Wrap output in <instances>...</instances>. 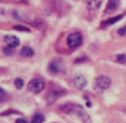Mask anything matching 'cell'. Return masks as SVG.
Instances as JSON below:
<instances>
[{
  "label": "cell",
  "mask_w": 126,
  "mask_h": 123,
  "mask_svg": "<svg viewBox=\"0 0 126 123\" xmlns=\"http://www.w3.org/2000/svg\"><path fill=\"white\" fill-rule=\"evenodd\" d=\"M115 60L118 63H122V64H126V54H118L115 57Z\"/></svg>",
  "instance_id": "11"
},
{
  "label": "cell",
  "mask_w": 126,
  "mask_h": 123,
  "mask_svg": "<svg viewBox=\"0 0 126 123\" xmlns=\"http://www.w3.org/2000/svg\"><path fill=\"white\" fill-rule=\"evenodd\" d=\"M119 7V0H108V6H106V13H110L112 10H116Z\"/></svg>",
  "instance_id": "5"
},
{
  "label": "cell",
  "mask_w": 126,
  "mask_h": 123,
  "mask_svg": "<svg viewBox=\"0 0 126 123\" xmlns=\"http://www.w3.org/2000/svg\"><path fill=\"white\" fill-rule=\"evenodd\" d=\"M20 54L22 56H29V57H32L33 54H34V52H33V49L29 46H24L23 49H22V52H20Z\"/></svg>",
  "instance_id": "9"
},
{
  "label": "cell",
  "mask_w": 126,
  "mask_h": 123,
  "mask_svg": "<svg viewBox=\"0 0 126 123\" xmlns=\"http://www.w3.org/2000/svg\"><path fill=\"white\" fill-rule=\"evenodd\" d=\"M4 39H6L7 45H9L10 47H12V49H13V47H17L19 45H20V40L16 37V36H6Z\"/></svg>",
  "instance_id": "4"
},
{
  "label": "cell",
  "mask_w": 126,
  "mask_h": 123,
  "mask_svg": "<svg viewBox=\"0 0 126 123\" xmlns=\"http://www.w3.org/2000/svg\"><path fill=\"white\" fill-rule=\"evenodd\" d=\"M96 85H97V87L99 89H102V90H105V89H108L110 86V79L108 76H99L97 79H96Z\"/></svg>",
  "instance_id": "3"
},
{
  "label": "cell",
  "mask_w": 126,
  "mask_h": 123,
  "mask_svg": "<svg viewBox=\"0 0 126 123\" xmlns=\"http://www.w3.org/2000/svg\"><path fill=\"white\" fill-rule=\"evenodd\" d=\"M43 120H45V116L37 113V115H34V117L32 119V123H43Z\"/></svg>",
  "instance_id": "10"
},
{
  "label": "cell",
  "mask_w": 126,
  "mask_h": 123,
  "mask_svg": "<svg viewBox=\"0 0 126 123\" xmlns=\"http://www.w3.org/2000/svg\"><path fill=\"white\" fill-rule=\"evenodd\" d=\"M23 79H16L15 80V86L16 87H17V89H22V87H23Z\"/></svg>",
  "instance_id": "12"
},
{
  "label": "cell",
  "mask_w": 126,
  "mask_h": 123,
  "mask_svg": "<svg viewBox=\"0 0 126 123\" xmlns=\"http://www.w3.org/2000/svg\"><path fill=\"white\" fill-rule=\"evenodd\" d=\"M120 19H123V15H119V16H115V17H112V19L103 20V22H102V27H106V26H110V24L116 23V22H119Z\"/></svg>",
  "instance_id": "7"
},
{
  "label": "cell",
  "mask_w": 126,
  "mask_h": 123,
  "mask_svg": "<svg viewBox=\"0 0 126 123\" xmlns=\"http://www.w3.org/2000/svg\"><path fill=\"white\" fill-rule=\"evenodd\" d=\"M15 29H16V30H20V31H26V33H27V31H30L29 29H27V27H24V26H20V24L15 26Z\"/></svg>",
  "instance_id": "14"
},
{
  "label": "cell",
  "mask_w": 126,
  "mask_h": 123,
  "mask_svg": "<svg viewBox=\"0 0 126 123\" xmlns=\"http://www.w3.org/2000/svg\"><path fill=\"white\" fill-rule=\"evenodd\" d=\"M16 123H27V122H26L24 119H17V120H16Z\"/></svg>",
  "instance_id": "16"
},
{
  "label": "cell",
  "mask_w": 126,
  "mask_h": 123,
  "mask_svg": "<svg viewBox=\"0 0 126 123\" xmlns=\"http://www.w3.org/2000/svg\"><path fill=\"white\" fill-rule=\"evenodd\" d=\"M75 86H76L78 89H82V87H85V86H86V79H85V76L79 75V76L75 77Z\"/></svg>",
  "instance_id": "6"
},
{
  "label": "cell",
  "mask_w": 126,
  "mask_h": 123,
  "mask_svg": "<svg viewBox=\"0 0 126 123\" xmlns=\"http://www.w3.org/2000/svg\"><path fill=\"white\" fill-rule=\"evenodd\" d=\"M118 34H119V36H125V34H126V26H123V27H120V29H119Z\"/></svg>",
  "instance_id": "15"
},
{
  "label": "cell",
  "mask_w": 126,
  "mask_h": 123,
  "mask_svg": "<svg viewBox=\"0 0 126 123\" xmlns=\"http://www.w3.org/2000/svg\"><path fill=\"white\" fill-rule=\"evenodd\" d=\"M100 4H102V0H90L87 3V9L89 10H97L100 7Z\"/></svg>",
  "instance_id": "8"
},
{
  "label": "cell",
  "mask_w": 126,
  "mask_h": 123,
  "mask_svg": "<svg viewBox=\"0 0 126 123\" xmlns=\"http://www.w3.org/2000/svg\"><path fill=\"white\" fill-rule=\"evenodd\" d=\"M45 89V82L40 80V79H33L30 83H29V90L34 93H39Z\"/></svg>",
  "instance_id": "2"
},
{
  "label": "cell",
  "mask_w": 126,
  "mask_h": 123,
  "mask_svg": "<svg viewBox=\"0 0 126 123\" xmlns=\"http://www.w3.org/2000/svg\"><path fill=\"white\" fill-rule=\"evenodd\" d=\"M6 99H7V93L0 87V102H3V100H6Z\"/></svg>",
  "instance_id": "13"
},
{
  "label": "cell",
  "mask_w": 126,
  "mask_h": 123,
  "mask_svg": "<svg viewBox=\"0 0 126 123\" xmlns=\"http://www.w3.org/2000/svg\"><path fill=\"white\" fill-rule=\"evenodd\" d=\"M82 42H83V36L79 33V31H75V33H70L69 36H67V45L69 47L72 49H76L82 45Z\"/></svg>",
  "instance_id": "1"
}]
</instances>
